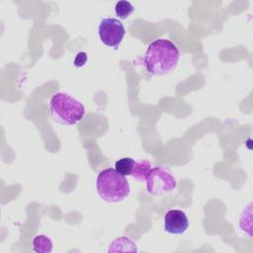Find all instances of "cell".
Masks as SVG:
<instances>
[{"label": "cell", "mask_w": 253, "mask_h": 253, "mask_svg": "<svg viewBox=\"0 0 253 253\" xmlns=\"http://www.w3.org/2000/svg\"><path fill=\"white\" fill-rule=\"evenodd\" d=\"M150 170H151V163L148 160H144V159L138 160L134 162L130 176L139 182L146 181Z\"/></svg>", "instance_id": "obj_8"}, {"label": "cell", "mask_w": 253, "mask_h": 253, "mask_svg": "<svg viewBox=\"0 0 253 253\" xmlns=\"http://www.w3.org/2000/svg\"><path fill=\"white\" fill-rule=\"evenodd\" d=\"M33 250L38 253H49L52 251V242L44 234H39L33 239Z\"/></svg>", "instance_id": "obj_9"}, {"label": "cell", "mask_w": 253, "mask_h": 253, "mask_svg": "<svg viewBox=\"0 0 253 253\" xmlns=\"http://www.w3.org/2000/svg\"><path fill=\"white\" fill-rule=\"evenodd\" d=\"M86 61H87V54H86V52L80 51V52H78L76 54L73 63H74V66H76V67H82L83 65H85Z\"/></svg>", "instance_id": "obj_12"}, {"label": "cell", "mask_w": 253, "mask_h": 253, "mask_svg": "<svg viewBox=\"0 0 253 253\" xmlns=\"http://www.w3.org/2000/svg\"><path fill=\"white\" fill-rule=\"evenodd\" d=\"M180 58V52L176 44L166 39L155 40L146 48L143 63L148 73L161 76L172 72Z\"/></svg>", "instance_id": "obj_1"}, {"label": "cell", "mask_w": 253, "mask_h": 253, "mask_svg": "<svg viewBox=\"0 0 253 253\" xmlns=\"http://www.w3.org/2000/svg\"><path fill=\"white\" fill-rule=\"evenodd\" d=\"M98 31L102 42L115 48L120 45L126 35L124 24L116 18H104L99 24Z\"/></svg>", "instance_id": "obj_5"}, {"label": "cell", "mask_w": 253, "mask_h": 253, "mask_svg": "<svg viewBox=\"0 0 253 253\" xmlns=\"http://www.w3.org/2000/svg\"><path fill=\"white\" fill-rule=\"evenodd\" d=\"M134 11V7L132 6V4L128 1H126V0H121V1H118L116 3V6H115V12H116V15L122 19V20H125L126 18L129 17V15Z\"/></svg>", "instance_id": "obj_10"}, {"label": "cell", "mask_w": 253, "mask_h": 253, "mask_svg": "<svg viewBox=\"0 0 253 253\" xmlns=\"http://www.w3.org/2000/svg\"><path fill=\"white\" fill-rule=\"evenodd\" d=\"M177 186L175 177L165 168H151L146 179V190L153 196H161L174 190Z\"/></svg>", "instance_id": "obj_4"}, {"label": "cell", "mask_w": 253, "mask_h": 253, "mask_svg": "<svg viewBox=\"0 0 253 253\" xmlns=\"http://www.w3.org/2000/svg\"><path fill=\"white\" fill-rule=\"evenodd\" d=\"M134 160L130 157H124L116 161L115 163V169L122 175L127 176L130 175L133 165H134Z\"/></svg>", "instance_id": "obj_11"}, {"label": "cell", "mask_w": 253, "mask_h": 253, "mask_svg": "<svg viewBox=\"0 0 253 253\" xmlns=\"http://www.w3.org/2000/svg\"><path fill=\"white\" fill-rule=\"evenodd\" d=\"M189 227V219L181 210H169L164 215V229L170 234H182Z\"/></svg>", "instance_id": "obj_6"}, {"label": "cell", "mask_w": 253, "mask_h": 253, "mask_svg": "<svg viewBox=\"0 0 253 253\" xmlns=\"http://www.w3.org/2000/svg\"><path fill=\"white\" fill-rule=\"evenodd\" d=\"M49 111L52 119L64 126L79 123L85 115L84 105L71 95L58 92L49 101Z\"/></svg>", "instance_id": "obj_3"}, {"label": "cell", "mask_w": 253, "mask_h": 253, "mask_svg": "<svg viewBox=\"0 0 253 253\" xmlns=\"http://www.w3.org/2000/svg\"><path fill=\"white\" fill-rule=\"evenodd\" d=\"M109 252H136V245L126 236H121L113 240L108 249Z\"/></svg>", "instance_id": "obj_7"}, {"label": "cell", "mask_w": 253, "mask_h": 253, "mask_svg": "<svg viewBox=\"0 0 253 253\" xmlns=\"http://www.w3.org/2000/svg\"><path fill=\"white\" fill-rule=\"evenodd\" d=\"M96 187L99 196L108 203L122 202L130 193V186L126 176L113 168H106L99 172Z\"/></svg>", "instance_id": "obj_2"}]
</instances>
